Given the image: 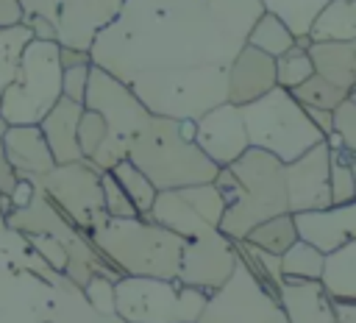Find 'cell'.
Listing matches in <instances>:
<instances>
[{
	"label": "cell",
	"mask_w": 356,
	"mask_h": 323,
	"mask_svg": "<svg viewBox=\"0 0 356 323\" xmlns=\"http://www.w3.org/2000/svg\"><path fill=\"white\" fill-rule=\"evenodd\" d=\"M261 11L259 0H122L89 56L122 84L156 72L228 70Z\"/></svg>",
	"instance_id": "cell-1"
},
{
	"label": "cell",
	"mask_w": 356,
	"mask_h": 323,
	"mask_svg": "<svg viewBox=\"0 0 356 323\" xmlns=\"http://www.w3.org/2000/svg\"><path fill=\"white\" fill-rule=\"evenodd\" d=\"M211 184L225 200L220 231L231 239H242L256 223L289 212L284 162L259 148H248L236 162L220 167Z\"/></svg>",
	"instance_id": "cell-2"
},
{
	"label": "cell",
	"mask_w": 356,
	"mask_h": 323,
	"mask_svg": "<svg viewBox=\"0 0 356 323\" xmlns=\"http://www.w3.org/2000/svg\"><path fill=\"white\" fill-rule=\"evenodd\" d=\"M125 159L134 162L159 192L192 184H211L220 170L197 148L195 120L172 117H150L145 128L131 139Z\"/></svg>",
	"instance_id": "cell-3"
},
{
	"label": "cell",
	"mask_w": 356,
	"mask_h": 323,
	"mask_svg": "<svg viewBox=\"0 0 356 323\" xmlns=\"http://www.w3.org/2000/svg\"><path fill=\"white\" fill-rule=\"evenodd\" d=\"M97 251L117 267L120 276L178 278L186 239L150 217H108L92 231Z\"/></svg>",
	"instance_id": "cell-4"
},
{
	"label": "cell",
	"mask_w": 356,
	"mask_h": 323,
	"mask_svg": "<svg viewBox=\"0 0 356 323\" xmlns=\"http://www.w3.org/2000/svg\"><path fill=\"white\" fill-rule=\"evenodd\" d=\"M242 120L250 148H259L284 164L325 139L309 120L306 109L292 97V92L281 86L242 106Z\"/></svg>",
	"instance_id": "cell-5"
},
{
	"label": "cell",
	"mask_w": 356,
	"mask_h": 323,
	"mask_svg": "<svg viewBox=\"0 0 356 323\" xmlns=\"http://www.w3.org/2000/svg\"><path fill=\"white\" fill-rule=\"evenodd\" d=\"M139 103L153 117L172 120H197L209 109L225 103V70H181V72H156L139 75L125 84Z\"/></svg>",
	"instance_id": "cell-6"
},
{
	"label": "cell",
	"mask_w": 356,
	"mask_h": 323,
	"mask_svg": "<svg viewBox=\"0 0 356 323\" xmlns=\"http://www.w3.org/2000/svg\"><path fill=\"white\" fill-rule=\"evenodd\" d=\"M61 45L31 39L17 64L14 81L0 97V117L8 125H39L61 100Z\"/></svg>",
	"instance_id": "cell-7"
},
{
	"label": "cell",
	"mask_w": 356,
	"mask_h": 323,
	"mask_svg": "<svg viewBox=\"0 0 356 323\" xmlns=\"http://www.w3.org/2000/svg\"><path fill=\"white\" fill-rule=\"evenodd\" d=\"M206 298L178 278L122 276L114 281V309L125 323H195Z\"/></svg>",
	"instance_id": "cell-8"
},
{
	"label": "cell",
	"mask_w": 356,
	"mask_h": 323,
	"mask_svg": "<svg viewBox=\"0 0 356 323\" xmlns=\"http://www.w3.org/2000/svg\"><path fill=\"white\" fill-rule=\"evenodd\" d=\"M83 109L97 111L106 120V128H108L106 142L89 159L100 170H111L117 162H122L128 156L131 139L153 117L122 81H117L111 72H106V70H100L95 64H92V72H89V86H86Z\"/></svg>",
	"instance_id": "cell-9"
},
{
	"label": "cell",
	"mask_w": 356,
	"mask_h": 323,
	"mask_svg": "<svg viewBox=\"0 0 356 323\" xmlns=\"http://www.w3.org/2000/svg\"><path fill=\"white\" fill-rule=\"evenodd\" d=\"M103 170L89 159H78L70 164H56L47 175L36 178V187L56 203V209L81 231L92 234L108 217L103 209Z\"/></svg>",
	"instance_id": "cell-10"
},
{
	"label": "cell",
	"mask_w": 356,
	"mask_h": 323,
	"mask_svg": "<svg viewBox=\"0 0 356 323\" xmlns=\"http://www.w3.org/2000/svg\"><path fill=\"white\" fill-rule=\"evenodd\" d=\"M195 323H286V317L278 295L236 262L228 281L206 298Z\"/></svg>",
	"instance_id": "cell-11"
},
{
	"label": "cell",
	"mask_w": 356,
	"mask_h": 323,
	"mask_svg": "<svg viewBox=\"0 0 356 323\" xmlns=\"http://www.w3.org/2000/svg\"><path fill=\"white\" fill-rule=\"evenodd\" d=\"M225 214V200L214 184H192L178 189L156 192V200L147 217L184 239H197L211 231H220Z\"/></svg>",
	"instance_id": "cell-12"
},
{
	"label": "cell",
	"mask_w": 356,
	"mask_h": 323,
	"mask_svg": "<svg viewBox=\"0 0 356 323\" xmlns=\"http://www.w3.org/2000/svg\"><path fill=\"white\" fill-rule=\"evenodd\" d=\"M25 17H42L53 25L61 47L89 50L95 36L117 17L122 0H19Z\"/></svg>",
	"instance_id": "cell-13"
},
{
	"label": "cell",
	"mask_w": 356,
	"mask_h": 323,
	"mask_svg": "<svg viewBox=\"0 0 356 323\" xmlns=\"http://www.w3.org/2000/svg\"><path fill=\"white\" fill-rule=\"evenodd\" d=\"M58 276L0 259V323H47Z\"/></svg>",
	"instance_id": "cell-14"
},
{
	"label": "cell",
	"mask_w": 356,
	"mask_h": 323,
	"mask_svg": "<svg viewBox=\"0 0 356 323\" xmlns=\"http://www.w3.org/2000/svg\"><path fill=\"white\" fill-rule=\"evenodd\" d=\"M236 262H239V256H236L234 239L225 237L222 231H211L206 237L186 239L178 281L211 295L214 290H220L228 281Z\"/></svg>",
	"instance_id": "cell-15"
},
{
	"label": "cell",
	"mask_w": 356,
	"mask_h": 323,
	"mask_svg": "<svg viewBox=\"0 0 356 323\" xmlns=\"http://www.w3.org/2000/svg\"><path fill=\"white\" fill-rule=\"evenodd\" d=\"M328 162L331 148L328 142H317L298 159L284 164V181H286V206L292 214L298 212H314L331 206V189H328Z\"/></svg>",
	"instance_id": "cell-16"
},
{
	"label": "cell",
	"mask_w": 356,
	"mask_h": 323,
	"mask_svg": "<svg viewBox=\"0 0 356 323\" xmlns=\"http://www.w3.org/2000/svg\"><path fill=\"white\" fill-rule=\"evenodd\" d=\"M195 142L217 167H228L231 162H236L250 148L242 109L225 100L200 114L195 120Z\"/></svg>",
	"instance_id": "cell-17"
},
{
	"label": "cell",
	"mask_w": 356,
	"mask_h": 323,
	"mask_svg": "<svg viewBox=\"0 0 356 323\" xmlns=\"http://www.w3.org/2000/svg\"><path fill=\"white\" fill-rule=\"evenodd\" d=\"M278 86L275 58L245 45L225 70V100L234 106H248Z\"/></svg>",
	"instance_id": "cell-18"
},
{
	"label": "cell",
	"mask_w": 356,
	"mask_h": 323,
	"mask_svg": "<svg viewBox=\"0 0 356 323\" xmlns=\"http://www.w3.org/2000/svg\"><path fill=\"white\" fill-rule=\"evenodd\" d=\"M295 228H298V239L314 245L323 253H331L356 239V200L331 203L314 212H298Z\"/></svg>",
	"instance_id": "cell-19"
},
{
	"label": "cell",
	"mask_w": 356,
	"mask_h": 323,
	"mask_svg": "<svg viewBox=\"0 0 356 323\" xmlns=\"http://www.w3.org/2000/svg\"><path fill=\"white\" fill-rule=\"evenodd\" d=\"M278 304L286 323H337L334 301L328 298L323 281L284 278L278 287Z\"/></svg>",
	"instance_id": "cell-20"
},
{
	"label": "cell",
	"mask_w": 356,
	"mask_h": 323,
	"mask_svg": "<svg viewBox=\"0 0 356 323\" xmlns=\"http://www.w3.org/2000/svg\"><path fill=\"white\" fill-rule=\"evenodd\" d=\"M6 153L17 178H42L56 167V159L47 148V139L39 125H8L6 128Z\"/></svg>",
	"instance_id": "cell-21"
},
{
	"label": "cell",
	"mask_w": 356,
	"mask_h": 323,
	"mask_svg": "<svg viewBox=\"0 0 356 323\" xmlns=\"http://www.w3.org/2000/svg\"><path fill=\"white\" fill-rule=\"evenodd\" d=\"M83 114V106L81 103H72L67 97H61L39 123L44 139H47V148L56 159V164H70V162H78L83 159L81 156V148H78V120Z\"/></svg>",
	"instance_id": "cell-22"
},
{
	"label": "cell",
	"mask_w": 356,
	"mask_h": 323,
	"mask_svg": "<svg viewBox=\"0 0 356 323\" xmlns=\"http://www.w3.org/2000/svg\"><path fill=\"white\" fill-rule=\"evenodd\" d=\"M309 56L314 72L331 81L337 89L348 92L356 86V39L348 42H312Z\"/></svg>",
	"instance_id": "cell-23"
},
{
	"label": "cell",
	"mask_w": 356,
	"mask_h": 323,
	"mask_svg": "<svg viewBox=\"0 0 356 323\" xmlns=\"http://www.w3.org/2000/svg\"><path fill=\"white\" fill-rule=\"evenodd\" d=\"M50 323H125V320L120 315H106L95 309L75 281H70L67 276H58Z\"/></svg>",
	"instance_id": "cell-24"
},
{
	"label": "cell",
	"mask_w": 356,
	"mask_h": 323,
	"mask_svg": "<svg viewBox=\"0 0 356 323\" xmlns=\"http://www.w3.org/2000/svg\"><path fill=\"white\" fill-rule=\"evenodd\" d=\"M309 42L356 39V0H328L309 25Z\"/></svg>",
	"instance_id": "cell-25"
},
{
	"label": "cell",
	"mask_w": 356,
	"mask_h": 323,
	"mask_svg": "<svg viewBox=\"0 0 356 323\" xmlns=\"http://www.w3.org/2000/svg\"><path fill=\"white\" fill-rule=\"evenodd\" d=\"M331 301H350L356 304V239L325 253L323 276H320Z\"/></svg>",
	"instance_id": "cell-26"
},
{
	"label": "cell",
	"mask_w": 356,
	"mask_h": 323,
	"mask_svg": "<svg viewBox=\"0 0 356 323\" xmlns=\"http://www.w3.org/2000/svg\"><path fill=\"white\" fill-rule=\"evenodd\" d=\"M8 212H11V200L8 195H0V259H11L17 265H25V267H33L39 273H47V276H56V270L31 248V242L25 239V234L14 231L8 226Z\"/></svg>",
	"instance_id": "cell-27"
},
{
	"label": "cell",
	"mask_w": 356,
	"mask_h": 323,
	"mask_svg": "<svg viewBox=\"0 0 356 323\" xmlns=\"http://www.w3.org/2000/svg\"><path fill=\"white\" fill-rule=\"evenodd\" d=\"M242 239H245L248 245H256V248H261V251H267V253L281 256L284 251H289V248L298 242L295 214H292V212H284V214L267 217V220L256 223Z\"/></svg>",
	"instance_id": "cell-28"
},
{
	"label": "cell",
	"mask_w": 356,
	"mask_h": 323,
	"mask_svg": "<svg viewBox=\"0 0 356 323\" xmlns=\"http://www.w3.org/2000/svg\"><path fill=\"white\" fill-rule=\"evenodd\" d=\"M248 45L273 56V58H278L281 53H286L289 47L298 45V36L289 31V25L281 17H275L270 11H261L259 19L253 22L250 33H248Z\"/></svg>",
	"instance_id": "cell-29"
},
{
	"label": "cell",
	"mask_w": 356,
	"mask_h": 323,
	"mask_svg": "<svg viewBox=\"0 0 356 323\" xmlns=\"http://www.w3.org/2000/svg\"><path fill=\"white\" fill-rule=\"evenodd\" d=\"M108 173L117 178V184L122 187V192L131 198V203H134V209L139 212V217H147V212H150V206H153V200H156V192H159V189L147 181V175H145L134 162H128V159L117 162Z\"/></svg>",
	"instance_id": "cell-30"
},
{
	"label": "cell",
	"mask_w": 356,
	"mask_h": 323,
	"mask_svg": "<svg viewBox=\"0 0 356 323\" xmlns=\"http://www.w3.org/2000/svg\"><path fill=\"white\" fill-rule=\"evenodd\" d=\"M325 265V253L317 251L314 245L298 239L289 251L281 253V273L284 278H306V281H320Z\"/></svg>",
	"instance_id": "cell-31"
},
{
	"label": "cell",
	"mask_w": 356,
	"mask_h": 323,
	"mask_svg": "<svg viewBox=\"0 0 356 323\" xmlns=\"http://www.w3.org/2000/svg\"><path fill=\"white\" fill-rule=\"evenodd\" d=\"M234 245H236V256H239V262L267 287V290H273L275 295H278V287H281V281H284V273H281V256H275V253H267V251H261V248H256V245H248L245 239H234Z\"/></svg>",
	"instance_id": "cell-32"
},
{
	"label": "cell",
	"mask_w": 356,
	"mask_h": 323,
	"mask_svg": "<svg viewBox=\"0 0 356 323\" xmlns=\"http://www.w3.org/2000/svg\"><path fill=\"white\" fill-rule=\"evenodd\" d=\"M259 3L264 6V11L281 17L295 36H306L312 19L328 0H259Z\"/></svg>",
	"instance_id": "cell-33"
},
{
	"label": "cell",
	"mask_w": 356,
	"mask_h": 323,
	"mask_svg": "<svg viewBox=\"0 0 356 323\" xmlns=\"http://www.w3.org/2000/svg\"><path fill=\"white\" fill-rule=\"evenodd\" d=\"M292 97L303 106V109H323V111H334L345 97H348V92H342V89H337L331 81H325L323 75H312V78H306L300 86H295L292 89Z\"/></svg>",
	"instance_id": "cell-34"
},
{
	"label": "cell",
	"mask_w": 356,
	"mask_h": 323,
	"mask_svg": "<svg viewBox=\"0 0 356 323\" xmlns=\"http://www.w3.org/2000/svg\"><path fill=\"white\" fill-rule=\"evenodd\" d=\"M31 39H33V33H31V28H25V25L0 31V97H3L6 86L14 81L17 64H19V58H22V50H25V45H28Z\"/></svg>",
	"instance_id": "cell-35"
},
{
	"label": "cell",
	"mask_w": 356,
	"mask_h": 323,
	"mask_svg": "<svg viewBox=\"0 0 356 323\" xmlns=\"http://www.w3.org/2000/svg\"><path fill=\"white\" fill-rule=\"evenodd\" d=\"M312 75H314V64H312L309 47L300 45V42L275 58V78H278V86L281 89H289L292 92L295 86H300Z\"/></svg>",
	"instance_id": "cell-36"
},
{
	"label": "cell",
	"mask_w": 356,
	"mask_h": 323,
	"mask_svg": "<svg viewBox=\"0 0 356 323\" xmlns=\"http://www.w3.org/2000/svg\"><path fill=\"white\" fill-rule=\"evenodd\" d=\"M106 134H108L106 120L97 111L83 109V114L78 120V148H81V156L83 159H92L100 150V145L106 142Z\"/></svg>",
	"instance_id": "cell-37"
},
{
	"label": "cell",
	"mask_w": 356,
	"mask_h": 323,
	"mask_svg": "<svg viewBox=\"0 0 356 323\" xmlns=\"http://www.w3.org/2000/svg\"><path fill=\"white\" fill-rule=\"evenodd\" d=\"M339 148H345L348 153H356V103L350 97H345L334 111H331V134Z\"/></svg>",
	"instance_id": "cell-38"
},
{
	"label": "cell",
	"mask_w": 356,
	"mask_h": 323,
	"mask_svg": "<svg viewBox=\"0 0 356 323\" xmlns=\"http://www.w3.org/2000/svg\"><path fill=\"white\" fill-rule=\"evenodd\" d=\"M100 187H103V209H106V217H139V212L134 209L131 198L122 192V187L117 184V178L103 170V178H100Z\"/></svg>",
	"instance_id": "cell-39"
},
{
	"label": "cell",
	"mask_w": 356,
	"mask_h": 323,
	"mask_svg": "<svg viewBox=\"0 0 356 323\" xmlns=\"http://www.w3.org/2000/svg\"><path fill=\"white\" fill-rule=\"evenodd\" d=\"M81 290H83L86 301H89L95 309H100V312H106V315H117V309H114V281H111V278H106V276H92Z\"/></svg>",
	"instance_id": "cell-40"
},
{
	"label": "cell",
	"mask_w": 356,
	"mask_h": 323,
	"mask_svg": "<svg viewBox=\"0 0 356 323\" xmlns=\"http://www.w3.org/2000/svg\"><path fill=\"white\" fill-rule=\"evenodd\" d=\"M25 239L31 242V248L56 270V273H64L67 267V251L61 248V242L56 237H47V234H25Z\"/></svg>",
	"instance_id": "cell-41"
},
{
	"label": "cell",
	"mask_w": 356,
	"mask_h": 323,
	"mask_svg": "<svg viewBox=\"0 0 356 323\" xmlns=\"http://www.w3.org/2000/svg\"><path fill=\"white\" fill-rule=\"evenodd\" d=\"M89 72H92V64H78V67L64 70L61 72V97L83 106L86 86H89Z\"/></svg>",
	"instance_id": "cell-42"
},
{
	"label": "cell",
	"mask_w": 356,
	"mask_h": 323,
	"mask_svg": "<svg viewBox=\"0 0 356 323\" xmlns=\"http://www.w3.org/2000/svg\"><path fill=\"white\" fill-rule=\"evenodd\" d=\"M6 128L8 123L0 117V195H11L14 184H17V175L8 164V153H6Z\"/></svg>",
	"instance_id": "cell-43"
},
{
	"label": "cell",
	"mask_w": 356,
	"mask_h": 323,
	"mask_svg": "<svg viewBox=\"0 0 356 323\" xmlns=\"http://www.w3.org/2000/svg\"><path fill=\"white\" fill-rule=\"evenodd\" d=\"M25 22V8L19 0H0V31L17 28Z\"/></svg>",
	"instance_id": "cell-44"
},
{
	"label": "cell",
	"mask_w": 356,
	"mask_h": 323,
	"mask_svg": "<svg viewBox=\"0 0 356 323\" xmlns=\"http://www.w3.org/2000/svg\"><path fill=\"white\" fill-rule=\"evenodd\" d=\"M33 192H36V181H31V178H17V184H14L11 195H8L11 209H22V206H28L31 198H33Z\"/></svg>",
	"instance_id": "cell-45"
},
{
	"label": "cell",
	"mask_w": 356,
	"mask_h": 323,
	"mask_svg": "<svg viewBox=\"0 0 356 323\" xmlns=\"http://www.w3.org/2000/svg\"><path fill=\"white\" fill-rule=\"evenodd\" d=\"M58 58H61V70H70V67H78V64H92L89 50H78V47H61Z\"/></svg>",
	"instance_id": "cell-46"
},
{
	"label": "cell",
	"mask_w": 356,
	"mask_h": 323,
	"mask_svg": "<svg viewBox=\"0 0 356 323\" xmlns=\"http://www.w3.org/2000/svg\"><path fill=\"white\" fill-rule=\"evenodd\" d=\"M306 114H309V120L320 128L323 136L331 134V111H323V109H306Z\"/></svg>",
	"instance_id": "cell-47"
},
{
	"label": "cell",
	"mask_w": 356,
	"mask_h": 323,
	"mask_svg": "<svg viewBox=\"0 0 356 323\" xmlns=\"http://www.w3.org/2000/svg\"><path fill=\"white\" fill-rule=\"evenodd\" d=\"M337 323H356V304L350 301H334Z\"/></svg>",
	"instance_id": "cell-48"
},
{
	"label": "cell",
	"mask_w": 356,
	"mask_h": 323,
	"mask_svg": "<svg viewBox=\"0 0 356 323\" xmlns=\"http://www.w3.org/2000/svg\"><path fill=\"white\" fill-rule=\"evenodd\" d=\"M350 173H353V184H356V153H350Z\"/></svg>",
	"instance_id": "cell-49"
},
{
	"label": "cell",
	"mask_w": 356,
	"mask_h": 323,
	"mask_svg": "<svg viewBox=\"0 0 356 323\" xmlns=\"http://www.w3.org/2000/svg\"><path fill=\"white\" fill-rule=\"evenodd\" d=\"M348 97H350V100H353V103H356V86H353V89H350V95H348Z\"/></svg>",
	"instance_id": "cell-50"
},
{
	"label": "cell",
	"mask_w": 356,
	"mask_h": 323,
	"mask_svg": "<svg viewBox=\"0 0 356 323\" xmlns=\"http://www.w3.org/2000/svg\"><path fill=\"white\" fill-rule=\"evenodd\" d=\"M47 323H50V320H47Z\"/></svg>",
	"instance_id": "cell-51"
}]
</instances>
